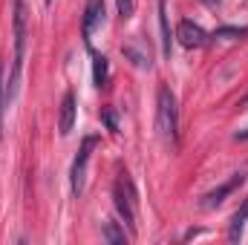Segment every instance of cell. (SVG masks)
Wrapping results in <instances>:
<instances>
[{
    "label": "cell",
    "instance_id": "1",
    "mask_svg": "<svg viewBox=\"0 0 248 245\" xmlns=\"http://www.w3.org/2000/svg\"><path fill=\"white\" fill-rule=\"evenodd\" d=\"M23 52H26V6H23V0H15V61H12V72H9V81H6V107L17 95Z\"/></svg>",
    "mask_w": 248,
    "mask_h": 245
},
{
    "label": "cell",
    "instance_id": "2",
    "mask_svg": "<svg viewBox=\"0 0 248 245\" xmlns=\"http://www.w3.org/2000/svg\"><path fill=\"white\" fill-rule=\"evenodd\" d=\"M156 124H159V133L165 136V141H170V144L179 141V110H176V98H173V92L168 87H159Z\"/></svg>",
    "mask_w": 248,
    "mask_h": 245
},
{
    "label": "cell",
    "instance_id": "3",
    "mask_svg": "<svg viewBox=\"0 0 248 245\" xmlns=\"http://www.w3.org/2000/svg\"><path fill=\"white\" fill-rule=\"evenodd\" d=\"M113 199H116V211L124 219V225L130 228V234H136V205H139V196H136V187H133L127 173L119 176L116 190H113Z\"/></svg>",
    "mask_w": 248,
    "mask_h": 245
},
{
    "label": "cell",
    "instance_id": "4",
    "mask_svg": "<svg viewBox=\"0 0 248 245\" xmlns=\"http://www.w3.org/2000/svg\"><path fill=\"white\" fill-rule=\"evenodd\" d=\"M98 144V136H84V141H81V147H78V156H75V162H72V193L75 196H81L84 193V184H87V165H90V153H93V147Z\"/></svg>",
    "mask_w": 248,
    "mask_h": 245
},
{
    "label": "cell",
    "instance_id": "5",
    "mask_svg": "<svg viewBox=\"0 0 248 245\" xmlns=\"http://www.w3.org/2000/svg\"><path fill=\"white\" fill-rule=\"evenodd\" d=\"M176 41H179L185 49H202V46L211 44V35H208L199 23H193V20H182V23L176 26Z\"/></svg>",
    "mask_w": 248,
    "mask_h": 245
},
{
    "label": "cell",
    "instance_id": "6",
    "mask_svg": "<svg viewBox=\"0 0 248 245\" xmlns=\"http://www.w3.org/2000/svg\"><path fill=\"white\" fill-rule=\"evenodd\" d=\"M243 182H246V176H243V173H234L228 182H222L219 187H217V190L205 193V199H202V208H208V211H211V208L222 205V202H225V196H231V193H234V190H237V187H240Z\"/></svg>",
    "mask_w": 248,
    "mask_h": 245
},
{
    "label": "cell",
    "instance_id": "7",
    "mask_svg": "<svg viewBox=\"0 0 248 245\" xmlns=\"http://www.w3.org/2000/svg\"><path fill=\"white\" fill-rule=\"evenodd\" d=\"M104 20V0H90L87 3V12H84V23H81V35H84V44L93 41V29Z\"/></svg>",
    "mask_w": 248,
    "mask_h": 245
},
{
    "label": "cell",
    "instance_id": "8",
    "mask_svg": "<svg viewBox=\"0 0 248 245\" xmlns=\"http://www.w3.org/2000/svg\"><path fill=\"white\" fill-rule=\"evenodd\" d=\"M75 95L72 92H66L61 101V119H58V130H61V136H69L72 133V127H75Z\"/></svg>",
    "mask_w": 248,
    "mask_h": 245
},
{
    "label": "cell",
    "instance_id": "9",
    "mask_svg": "<svg viewBox=\"0 0 248 245\" xmlns=\"http://www.w3.org/2000/svg\"><path fill=\"white\" fill-rule=\"evenodd\" d=\"M122 52H124V58H130L139 69H150V63H153V61H150V49H139V44H136V41L124 44Z\"/></svg>",
    "mask_w": 248,
    "mask_h": 245
},
{
    "label": "cell",
    "instance_id": "10",
    "mask_svg": "<svg viewBox=\"0 0 248 245\" xmlns=\"http://www.w3.org/2000/svg\"><path fill=\"white\" fill-rule=\"evenodd\" d=\"M159 29H162V55L170 58L173 38H170V23H168V6H165V0H159Z\"/></svg>",
    "mask_w": 248,
    "mask_h": 245
},
{
    "label": "cell",
    "instance_id": "11",
    "mask_svg": "<svg viewBox=\"0 0 248 245\" xmlns=\"http://www.w3.org/2000/svg\"><path fill=\"white\" fill-rule=\"evenodd\" d=\"M246 222H248V199L240 205V211H237V214L231 216V222H228V240H231V243H237V240L243 237Z\"/></svg>",
    "mask_w": 248,
    "mask_h": 245
},
{
    "label": "cell",
    "instance_id": "12",
    "mask_svg": "<svg viewBox=\"0 0 248 245\" xmlns=\"http://www.w3.org/2000/svg\"><path fill=\"white\" fill-rule=\"evenodd\" d=\"M93 81H95V87H98V90H104V87H107V81H110V66H107V58H104V55H98V52H93Z\"/></svg>",
    "mask_w": 248,
    "mask_h": 245
},
{
    "label": "cell",
    "instance_id": "13",
    "mask_svg": "<svg viewBox=\"0 0 248 245\" xmlns=\"http://www.w3.org/2000/svg\"><path fill=\"white\" fill-rule=\"evenodd\" d=\"M104 240L113 243V245H124L127 243V234H124L116 222H107V225H104Z\"/></svg>",
    "mask_w": 248,
    "mask_h": 245
},
{
    "label": "cell",
    "instance_id": "14",
    "mask_svg": "<svg viewBox=\"0 0 248 245\" xmlns=\"http://www.w3.org/2000/svg\"><path fill=\"white\" fill-rule=\"evenodd\" d=\"M248 26H219L214 38H228V41H237V38H246Z\"/></svg>",
    "mask_w": 248,
    "mask_h": 245
},
{
    "label": "cell",
    "instance_id": "15",
    "mask_svg": "<svg viewBox=\"0 0 248 245\" xmlns=\"http://www.w3.org/2000/svg\"><path fill=\"white\" fill-rule=\"evenodd\" d=\"M116 6H119V15H122V20H127V17H133V0H116Z\"/></svg>",
    "mask_w": 248,
    "mask_h": 245
},
{
    "label": "cell",
    "instance_id": "16",
    "mask_svg": "<svg viewBox=\"0 0 248 245\" xmlns=\"http://www.w3.org/2000/svg\"><path fill=\"white\" fill-rule=\"evenodd\" d=\"M3 66H0V116H3V107H6V98H3ZM0 136H3V122H0Z\"/></svg>",
    "mask_w": 248,
    "mask_h": 245
},
{
    "label": "cell",
    "instance_id": "17",
    "mask_svg": "<svg viewBox=\"0 0 248 245\" xmlns=\"http://www.w3.org/2000/svg\"><path fill=\"white\" fill-rule=\"evenodd\" d=\"M104 122H107V127L116 133V116H113V110H104Z\"/></svg>",
    "mask_w": 248,
    "mask_h": 245
},
{
    "label": "cell",
    "instance_id": "18",
    "mask_svg": "<svg viewBox=\"0 0 248 245\" xmlns=\"http://www.w3.org/2000/svg\"><path fill=\"white\" fill-rule=\"evenodd\" d=\"M246 138H248V127H246V130H240V133H237V141H246Z\"/></svg>",
    "mask_w": 248,
    "mask_h": 245
},
{
    "label": "cell",
    "instance_id": "19",
    "mask_svg": "<svg viewBox=\"0 0 248 245\" xmlns=\"http://www.w3.org/2000/svg\"><path fill=\"white\" fill-rule=\"evenodd\" d=\"M205 6H219V0H202Z\"/></svg>",
    "mask_w": 248,
    "mask_h": 245
},
{
    "label": "cell",
    "instance_id": "20",
    "mask_svg": "<svg viewBox=\"0 0 248 245\" xmlns=\"http://www.w3.org/2000/svg\"><path fill=\"white\" fill-rule=\"evenodd\" d=\"M49 3H52V0H46V6H49Z\"/></svg>",
    "mask_w": 248,
    "mask_h": 245
}]
</instances>
